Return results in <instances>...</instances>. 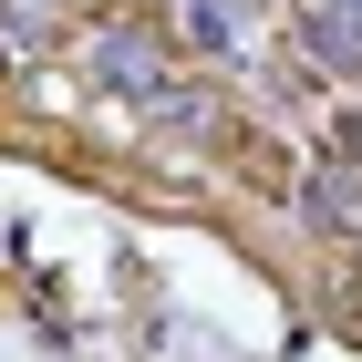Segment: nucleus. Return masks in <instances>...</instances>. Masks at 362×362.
<instances>
[{"label": "nucleus", "instance_id": "obj_3", "mask_svg": "<svg viewBox=\"0 0 362 362\" xmlns=\"http://www.w3.org/2000/svg\"><path fill=\"white\" fill-rule=\"evenodd\" d=\"M332 156H341V166H362V114H341V124H332Z\"/></svg>", "mask_w": 362, "mask_h": 362}, {"label": "nucleus", "instance_id": "obj_2", "mask_svg": "<svg viewBox=\"0 0 362 362\" xmlns=\"http://www.w3.org/2000/svg\"><path fill=\"white\" fill-rule=\"evenodd\" d=\"M352 176H310V197H300V207H310V218H321V228H352Z\"/></svg>", "mask_w": 362, "mask_h": 362}, {"label": "nucleus", "instance_id": "obj_1", "mask_svg": "<svg viewBox=\"0 0 362 362\" xmlns=\"http://www.w3.org/2000/svg\"><path fill=\"white\" fill-rule=\"evenodd\" d=\"M104 73H114L124 93H145V104L166 93V52H156V42H135V31H114V42H104Z\"/></svg>", "mask_w": 362, "mask_h": 362}]
</instances>
